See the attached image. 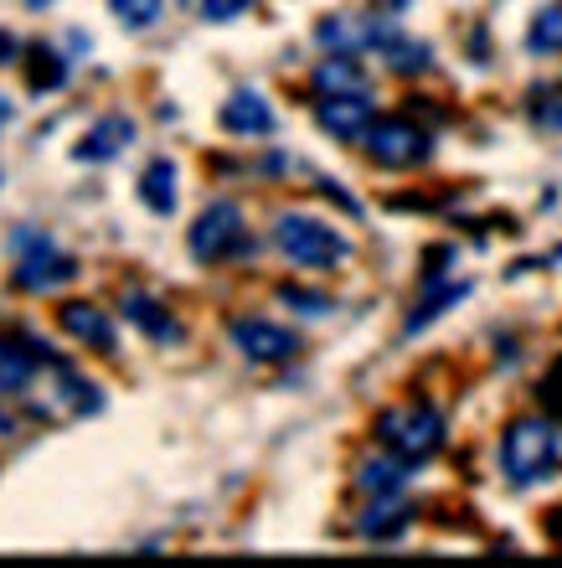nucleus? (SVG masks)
I'll use <instances>...</instances> for the list:
<instances>
[{"mask_svg":"<svg viewBox=\"0 0 562 568\" xmlns=\"http://www.w3.org/2000/svg\"><path fill=\"white\" fill-rule=\"evenodd\" d=\"M377 52H382L387 73H398V78H418V73H429L433 68V47L418 42V37H402V31H392Z\"/></svg>","mask_w":562,"mask_h":568,"instance_id":"obj_18","label":"nucleus"},{"mask_svg":"<svg viewBox=\"0 0 562 568\" xmlns=\"http://www.w3.org/2000/svg\"><path fill=\"white\" fill-rule=\"evenodd\" d=\"M16 290H31V295H47V290H62L68 280H78V264L68 254H58L47 239H37V248L31 254L16 258V270H11Z\"/></svg>","mask_w":562,"mask_h":568,"instance_id":"obj_9","label":"nucleus"},{"mask_svg":"<svg viewBox=\"0 0 562 568\" xmlns=\"http://www.w3.org/2000/svg\"><path fill=\"white\" fill-rule=\"evenodd\" d=\"M562 460V429L558 419H511L501 434V470L511 486H537V480H548Z\"/></svg>","mask_w":562,"mask_h":568,"instance_id":"obj_2","label":"nucleus"},{"mask_svg":"<svg viewBox=\"0 0 562 568\" xmlns=\"http://www.w3.org/2000/svg\"><path fill=\"white\" fill-rule=\"evenodd\" d=\"M542 404H548L552 414H558V419H562V362H558V367H552L548 377H542Z\"/></svg>","mask_w":562,"mask_h":568,"instance_id":"obj_28","label":"nucleus"},{"mask_svg":"<svg viewBox=\"0 0 562 568\" xmlns=\"http://www.w3.org/2000/svg\"><path fill=\"white\" fill-rule=\"evenodd\" d=\"M532 120L542 124V130H562V93L537 89L532 93Z\"/></svg>","mask_w":562,"mask_h":568,"instance_id":"obj_25","label":"nucleus"},{"mask_svg":"<svg viewBox=\"0 0 562 568\" xmlns=\"http://www.w3.org/2000/svg\"><path fill=\"white\" fill-rule=\"evenodd\" d=\"M371 434H377V445L402 455V460H433L439 449H445V414L429 404H398V408H382L377 419H371Z\"/></svg>","mask_w":562,"mask_h":568,"instance_id":"obj_3","label":"nucleus"},{"mask_svg":"<svg viewBox=\"0 0 562 568\" xmlns=\"http://www.w3.org/2000/svg\"><path fill=\"white\" fill-rule=\"evenodd\" d=\"M140 202H145L155 217H171L176 212V161H150L140 171Z\"/></svg>","mask_w":562,"mask_h":568,"instance_id":"obj_19","label":"nucleus"},{"mask_svg":"<svg viewBox=\"0 0 562 568\" xmlns=\"http://www.w3.org/2000/svg\"><path fill=\"white\" fill-rule=\"evenodd\" d=\"M361 145H367L371 165H382V171H413V165H423L433 155V135L418 120H408V114H382V120H371Z\"/></svg>","mask_w":562,"mask_h":568,"instance_id":"obj_4","label":"nucleus"},{"mask_svg":"<svg viewBox=\"0 0 562 568\" xmlns=\"http://www.w3.org/2000/svg\"><path fill=\"white\" fill-rule=\"evenodd\" d=\"M186 248H192L196 264H223V258L243 254L248 248V223H243V207L237 202H207L202 217L186 233Z\"/></svg>","mask_w":562,"mask_h":568,"instance_id":"obj_5","label":"nucleus"},{"mask_svg":"<svg viewBox=\"0 0 562 568\" xmlns=\"http://www.w3.org/2000/svg\"><path fill=\"white\" fill-rule=\"evenodd\" d=\"M119 311H124V321H130V326H140L145 336H155V342H181L176 315L165 311V305H161L155 295H145V290H130Z\"/></svg>","mask_w":562,"mask_h":568,"instance_id":"obj_14","label":"nucleus"},{"mask_svg":"<svg viewBox=\"0 0 562 568\" xmlns=\"http://www.w3.org/2000/svg\"><path fill=\"white\" fill-rule=\"evenodd\" d=\"M217 124H223L227 135L237 140H258V135H274V104H268L258 89H237L223 99V109H217Z\"/></svg>","mask_w":562,"mask_h":568,"instance_id":"obj_10","label":"nucleus"},{"mask_svg":"<svg viewBox=\"0 0 562 568\" xmlns=\"http://www.w3.org/2000/svg\"><path fill=\"white\" fill-rule=\"evenodd\" d=\"M548 538H558V542H562V507L548 517Z\"/></svg>","mask_w":562,"mask_h":568,"instance_id":"obj_30","label":"nucleus"},{"mask_svg":"<svg viewBox=\"0 0 562 568\" xmlns=\"http://www.w3.org/2000/svg\"><path fill=\"white\" fill-rule=\"evenodd\" d=\"M227 336H233V346L243 352L248 362H264V367H279V362L299 357V336L289 326H279V321H264V315H237L233 326H227Z\"/></svg>","mask_w":562,"mask_h":568,"instance_id":"obj_6","label":"nucleus"},{"mask_svg":"<svg viewBox=\"0 0 562 568\" xmlns=\"http://www.w3.org/2000/svg\"><path fill=\"white\" fill-rule=\"evenodd\" d=\"M527 52H532V58L562 52V6H548V11L532 16V27H527Z\"/></svg>","mask_w":562,"mask_h":568,"instance_id":"obj_22","label":"nucleus"},{"mask_svg":"<svg viewBox=\"0 0 562 568\" xmlns=\"http://www.w3.org/2000/svg\"><path fill=\"white\" fill-rule=\"evenodd\" d=\"M371 120H377V104H371L367 89L315 99V124H320L330 140H361L371 130Z\"/></svg>","mask_w":562,"mask_h":568,"instance_id":"obj_7","label":"nucleus"},{"mask_svg":"<svg viewBox=\"0 0 562 568\" xmlns=\"http://www.w3.org/2000/svg\"><path fill=\"white\" fill-rule=\"evenodd\" d=\"M413 517H418V511L408 507V501H398V496H371V507L361 511L356 532H361V538H371V542H392V538H402V532L413 527Z\"/></svg>","mask_w":562,"mask_h":568,"instance_id":"obj_12","label":"nucleus"},{"mask_svg":"<svg viewBox=\"0 0 562 568\" xmlns=\"http://www.w3.org/2000/svg\"><path fill=\"white\" fill-rule=\"evenodd\" d=\"M279 300L289 305L295 315H305V321H326L330 311H336V300L326 295V290H299V284H284Z\"/></svg>","mask_w":562,"mask_h":568,"instance_id":"obj_23","label":"nucleus"},{"mask_svg":"<svg viewBox=\"0 0 562 568\" xmlns=\"http://www.w3.org/2000/svg\"><path fill=\"white\" fill-rule=\"evenodd\" d=\"M130 140H134V120H130V114H104V120H99L89 135H83V145H78V161L104 165V161H114V155L130 145Z\"/></svg>","mask_w":562,"mask_h":568,"instance_id":"obj_13","label":"nucleus"},{"mask_svg":"<svg viewBox=\"0 0 562 568\" xmlns=\"http://www.w3.org/2000/svg\"><path fill=\"white\" fill-rule=\"evenodd\" d=\"M27 83H31V93L62 89V83H68V58H62L58 47H47V42L27 47Z\"/></svg>","mask_w":562,"mask_h":568,"instance_id":"obj_20","label":"nucleus"},{"mask_svg":"<svg viewBox=\"0 0 562 568\" xmlns=\"http://www.w3.org/2000/svg\"><path fill=\"white\" fill-rule=\"evenodd\" d=\"M58 326L73 336V342L93 346V352H114V321H109L99 305H89V300H68V305H58Z\"/></svg>","mask_w":562,"mask_h":568,"instance_id":"obj_11","label":"nucleus"},{"mask_svg":"<svg viewBox=\"0 0 562 568\" xmlns=\"http://www.w3.org/2000/svg\"><path fill=\"white\" fill-rule=\"evenodd\" d=\"M392 21H382V16H326L320 27H315V42L326 47V52H367V47H382L387 37H392Z\"/></svg>","mask_w":562,"mask_h":568,"instance_id":"obj_8","label":"nucleus"},{"mask_svg":"<svg viewBox=\"0 0 562 568\" xmlns=\"http://www.w3.org/2000/svg\"><path fill=\"white\" fill-rule=\"evenodd\" d=\"M274 248L305 274H336L351 264V239L310 212H279L274 223Z\"/></svg>","mask_w":562,"mask_h":568,"instance_id":"obj_1","label":"nucleus"},{"mask_svg":"<svg viewBox=\"0 0 562 568\" xmlns=\"http://www.w3.org/2000/svg\"><path fill=\"white\" fill-rule=\"evenodd\" d=\"M37 362H52L37 342H27V346L0 342V398H6V393H27L31 388V373H37Z\"/></svg>","mask_w":562,"mask_h":568,"instance_id":"obj_17","label":"nucleus"},{"mask_svg":"<svg viewBox=\"0 0 562 568\" xmlns=\"http://www.w3.org/2000/svg\"><path fill=\"white\" fill-rule=\"evenodd\" d=\"M11 114H16V109H11V99H6V93H0V130H6V124H11Z\"/></svg>","mask_w":562,"mask_h":568,"instance_id":"obj_31","label":"nucleus"},{"mask_svg":"<svg viewBox=\"0 0 562 568\" xmlns=\"http://www.w3.org/2000/svg\"><path fill=\"white\" fill-rule=\"evenodd\" d=\"M470 295V284H423V300H418V311L408 315V336H418V331L429 326V321H439V315L454 305V300H464Z\"/></svg>","mask_w":562,"mask_h":568,"instance_id":"obj_21","label":"nucleus"},{"mask_svg":"<svg viewBox=\"0 0 562 568\" xmlns=\"http://www.w3.org/2000/svg\"><path fill=\"white\" fill-rule=\"evenodd\" d=\"M449 258H454V248H429V254H423V284H439L445 280V270H449Z\"/></svg>","mask_w":562,"mask_h":568,"instance_id":"obj_27","label":"nucleus"},{"mask_svg":"<svg viewBox=\"0 0 562 568\" xmlns=\"http://www.w3.org/2000/svg\"><path fill=\"white\" fill-rule=\"evenodd\" d=\"M387 11H408V6H413V0H382Z\"/></svg>","mask_w":562,"mask_h":568,"instance_id":"obj_32","label":"nucleus"},{"mask_svg":"<svg viewBox=\"0 0 562 568\" xmlns=\"http://www.w3.org/2000/svg\"><path fill=\"white\" fill-rule=\"evenodd\" d=\"M21 6H27V11H47V6H52V0H21Z\"/></svg>","mask_w":562,"mask_h":568,"instance_id":"obj_33","label":"nucleus"},{"mask_svg":"<svg viewBox=\"0 0 562 568\" xmlns=\"http://www.w3.org/2000/svg\"><path fill=\"white\" fill-rule=\"evenodd\" d=\"M310 89H315V99H326V93H351V89H367V73H361L356 52H326V58L315 62Z\"/></svg>","mask_w":562,"mask_h":568,"instance_id":"obj_16","label":"nucleus"},{"mask_svg":"<svg viewBox=\"0 0 562 568\" xmlns=\"http://www.w3.org/2000/svg\"><path fill=\"white\" fill-rule=\"evenodd\" d=\"M109 11L119 16V27L130 31H150L165 16V0H109Z\"/></svg>","mask_w":562,"mask_h":568,"instance_id":"obj_24","label":"nucleus"},{"mask_svg":"<svg viewBox=\"0 0 562 568\" xmlns=\"http://www.w3.org/2000/svg\"><path fill=\"white\" fill-rule=\"evenodd\" d=\"M16 52H21V42H16L11 31H0V62H16Z\"/></svg>","mask_w":562,"mask_h":568,"instance_id":"obj_29","label":"nucleus"},{"mask_svg":"<svg viewBox=\"0 0 562 568\" xmlns=\"http://www.w3.org/2000/svg\"><path fill=\"white\" fill-rule=\"evenodd\" d=\"M418 465L413 460H402V455H377V460H367L361 470H356V491H367V496H398L408 480H413Z\"/></svg>","mask_w":562,"mask_h":568,"instance_id":"obj_15","label":"nucleus"},{"mask_svg":"<svg viewBox=\"0 0 562 568\" xmlns=\"http://www.w3.org/2000/svg\"><path fill=\"white\" fill-rule=\"evenodd\" d=\"M258 0H202V21H237L243 11H253Z\"/></svg>","mask_w":562,"mask_h":568,"instance_id":"obj_26","label":"nucleus"}]
</instances>
